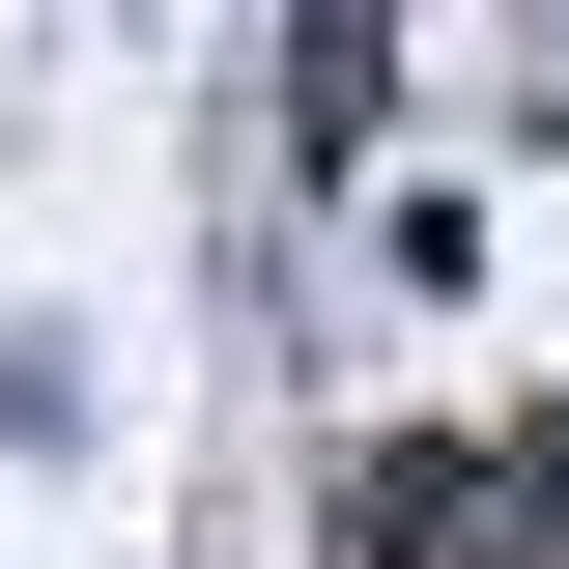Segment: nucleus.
I'll list each match as a JSON object with an SVG mask.
<instances>
[{
	"mask_svg": "<svg viewBox=\"0 0 569 569\" xmlns=\"http://www.w3.org/2000/svg\"><path fill=\"white\" fill-rule=\"evenodd\" d=\"M370 541H399V569H569V512H541V456H399Z\"/></svg>",
	"mask_w": 569,
	"mask_h": 569,
	"instance_id": "nucleus-1",
	"label": "nucleus"
},
{
	"mask_svg": "<svg viewBox=\"0 0 569 569\" xmlns=\"http://www.w3.org/2000/svg\"><path fill=\"white\" fill-rule=\"evenodd\" d=\"M541 512H569V485H541Z\"/></svg>",
	"mask_w": 569,
	"mask_h": 569,
	"instance_id": "nucleus-2",
	"label": "nucleus"
}]
</instances>
